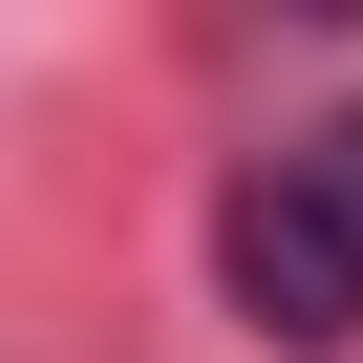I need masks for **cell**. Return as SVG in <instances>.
Listing matches in <instances>:
<instances>
[{"instance_id":"obj_1","label":"cell","mask_w":363,"mask_h":363,"mask_svg":"<svg viewBox=\"0 0 363 363\" xmlns=\"http://www.w3.org/2000/svg\"><path fill=\"white\" fill-rule=\"evenodd\" d=\"M214 278H235V320H257V342H363V257H342V235L278 193V171L214 214Z\"/></svg>"},{"instance_id":"obj_2","label":"cell","mask_w":363,"mask_h":363,"mask_svg":"<svg viewBox=\"0 0 363 363\" xmlns=\"http://www.w3.org/2000/svg\"><path fill=\"white\" fill-rule=\"evenodd\" d=\"M278 193H299V214H320V235H342V257H363V107H342V128H299V150H278Z\"/></svg>"},{"instance_id":"obj_3","label":"cell","mask_w":363,"mask_h":363,"mask_svg":"<svg viewBox=\"0 0 363 363\" xmlns=\"http://www.w3.org/2000/svg\"><path fill=\"white\" fill-rule=\"evenodd\" d=\"M299 22H363V0H299Z\"/></svg>"}]
</instances>
